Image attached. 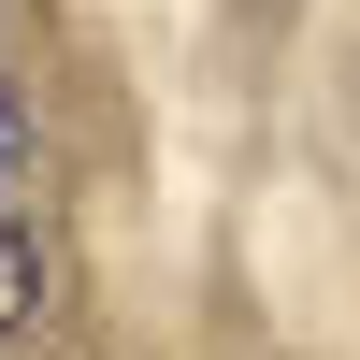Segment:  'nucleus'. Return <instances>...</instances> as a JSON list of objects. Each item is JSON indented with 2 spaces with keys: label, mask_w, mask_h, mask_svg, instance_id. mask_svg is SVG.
Masks as SVG:
<instances>
[{
  "label": "nucleus",
  "mask_w": 360,
  "mask_h": 360,
  "mask_svg": "<svg viewBox=\"0 0 360 360\" xmlns=\"http://www.w3.org/2000/svg\"><path fill=\"white\" fill-rule=\"evenodd\" d=\"M29 202H44V130H29L15 72H0V217H29Z\"/></svg>",
  "instance_id": "obj_2"
},
{
  "label": "nucleus",
  "mask_w": 360,
  "mask_h": 360,
  "mask_svg": "<svg viewBox=\"0 0 360 360\" xmlns=\"http://www.w3.org/2000/svg\"><path fill=\"white\" fill-rule=\"evenodd\" d=\"M44 303H58V288H44V245H29V217H0V346L44 332Z\"/></svg>",
  "instance_id": "obj_1"
}]
</instances>
